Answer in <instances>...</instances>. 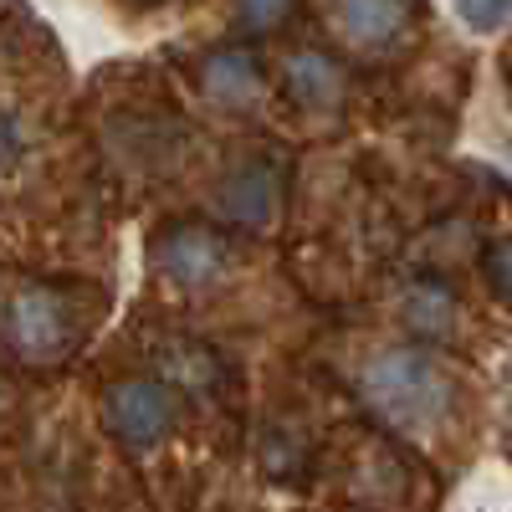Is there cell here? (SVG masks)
Returning a JSON list of instances; mask_svg holds the SVG:
<instances>
[{
    "instance_id": "1",
    "label": "cell",
    "mask_w": 512,
    "mask_h": 512,
    "mask_svg": "<svg viewBox=\"0 0 512 512\" xmlns=\"http://www.w3.org/2000/svg\"><path fill=\"white\" fill-rule=\"evenodd\" d=\"M364 405L390 425V431H431L451 410V379L425 349H384L359 374Z\"/></svg>"
},
{
    "instance_id": "2",
    "label": "cell",
    "mask_w": 512,
    "mask_h": 512,
    "mask_svg": "<svg viewBox=\"0 0 512 512\" xmlns=\"http://www.w3.org/2000/svg\"><path fill=\"white\" fill-rule=\"evenodd\" d=\"M82 328H88V313H82V297L72 287L26 282L0 303V349L36 369L62 364Z\"/></svg>"
},
{
    "instance_id": "3",
    "label": "cell",
    "mask_w": 512,
    "mask_h": 512,
    "mask_svg": "<svg viewBox=\"0 0 512 512\" xmlns=\"http://www.w3.org/2000/svg\"><path fill=\"white\" fill-rule=\"evenodd\" d=\"M180 420V395L164 379H118L103 395V425L123 451H154Z\"/></svg>"
},
{
    "instance_id": "4",
    "label": "cell",
    "mask_w": 512,
    "mask_h": 512,
    "mask_svg": "<svg viewBox=\"0 0 512 512\" xmlns=\"http://www.w3.org/2000/svg\"><path fill=\"white\" fill-rule=\"evenodd\" d=\"M149 262H154V272L164 282H175L185 292H200V287H216L231 272V241L216 226L180 221V226H164L154 236Z\"/></svg>"
},
{
    "instance_id": "5",
    "label": "cell",
    "mask_w": 512,
    "mask_h": 512,
    "mask_svg": "<svg viewBox=\"0 0 512 512\" xmlns=\"http://www.w3.org/2000/svg\"><path fill=\"white\" fill-rule=\"evenodd\" d=\"M221 216L241 231H267L282 210V169L272 159H246L241 169L221 180Z\"/></svg>"
},
{
    "instance_id": "6",
    "label": "cell",
    "mask_w": 512,
    "mask_h": 512,
    "mask_svg": "<svg viewBox=\"0 0 512 512\" xmlns=\"http://www.w3.org/2000/svg\"><path fill=\"white\" fill-rule=\"evenodd\" d=\"M200 88L205 98L226 108V113H246L256 98H262L267 77H262V62H256L246 47H221L200 62Z\"/></svg>"
},
{
    "instance_id": "7",
    "label": "cell",
    "mask_w": 512,
    "mask_h": 512,
    "mask_svg": "<svg viewBox=\"0 0 512 512\" xmlns=\"http://www.w3.org/2000/svg\"><path fill=\"white\" fill-rule=\"evenodd\" d=\"M282 88H287V98H292L297 108L328 113V108L344 103L349 77H344V67H338L328 52L303 47V52H292V57H287V67H282Z\"/></svg>"
},
{
    "instance_id": "8",
    "label": "cell",
    "mask_w": 512,
    "mask_h": 512,
    "mask_svg": "<svg viewBox=\"0 0 512 512\" xmlns=\"http://www.w3.org/2000/svg\"><path fill=\"white\" fill-rule=\"evenodd\" d=\"M333 26L354 47H390L410 26V0H333Z\"/></svg>"
},
{
    "instance_id": "9",
    "label": "cell",
    "mask_w": 512,
    "mask_h": 512,
    "mask_svg": "<svg viewBox=\"0 0 512 512\" xmlns=\"http://www.w3.org/2000/svg\"><path fill=\"white\" fill-rule=\"evenodd\" d=\"M456 313H461L456 292L446 282H436V277L405 287V297H400V323L415 338H451L456 333Z\"/></svg>"
},
{
    "instance_id": "10",
    "label": "cell",
    "mask_w": 512,
    "mask_h": 512,
    "mask_svg": "<svg viewBox=\"0 0 512 512\" xmlns=\"http://www.w3.org/2000/svg\"><path fill=\"white\" fill-rule=\"evenodd\" d=\"M216 374H221L216 354L200 349V344L164 349V384H169L175 395H200V390H210V384H216Z\"/></svg>"
},
{
    "instance_id": "11",
    "label": "cell",
    "mask_w": 512,
    "mask_h": 512,
    "mask_svg": "<svg viewBox=\"0 0 512 512\" xmlns=\"http://www.w3.org/2000/svg\"><path fill=\"white\" fill-rule=\"evenodd\" d=\"M456 16L466 31H477V36H492L512 21V0H456Z\"/></svg>"
},
{
    "instance_id": "12",
    "label": "cell",
    "mask_w": 512,
    "mask_h": 512,
    "mask_svg": "<svg viewBox=\"0 0 512 512\" xmlns=\"http://www.w3.org/2000/svg\"><path fill=\"white\" fill-rule=\"evenodd\" d=\"M236 11H241V26L251 31H277L292 11V0H236Z\"/></svg>"
},
{
    "instance_id": "13",
    "label": "cell",
    "mask_w": 512,
    "mask_h": 512,
    "mask_svg": "<svg viewBox=\"0 0 512 512\" xmlns=\"http://www.w3.org/2000/svg\"><path fill=\"white\" fill-rule=\"evenodd\" d=\"M487 282H492V292L502 297V303H512V236H502L492 251H487Z\"/></svg>"
},
{
    "instance_id": "14",
    "label": "cell",
    "mask_w": 512,
    "mask_h": 512,
    "mask_svg": "<svg viewBox=\"0 0 512 512\" xmlns=\"http://www.w3.org/2000/svg\"><path fill=\"white\" fill-rule=\"evenodd\" d=\"M21 149H26V134H21V123H16V113H6L0 108V175L21 159Z\"/></svg>"
}]
</instances>
